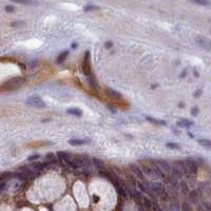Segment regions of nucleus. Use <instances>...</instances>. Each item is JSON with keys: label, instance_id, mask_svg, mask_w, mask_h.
<instances>
[{"label": "nucleus", "instance_id": "nucleus-21", "mask_svg": "<svg viewBox=\"0 0 211 211\" xmlns=\"http://www.w3.org/2000/svg\"><path fill=\"white\" fill-rule=\"evenodd\" d=\"M88 79H89V82H90V86H91L93 89H97V82L95 81V79L92 78L91 76L88 77Z\"/></svg>", "mask_w": 211, "mask_h": 211}, {"label": "nucleus", "instance_id": "nucleus-27", "mask_svg": "<svg viewBox=\"0 0 211 211\" xmlns=\"http://www.w3.org/2000/svg\"><path fill=\"white\" fill-rule=\"evenodd\" d=\"M37 158H39V155H38V154H33V155H31V156H29V161H36V159Z\"/></svg>", "mask_w": 211, "mask_h": 211}, {"label": "nucleus", "instance_id": "nucleus-25", "mask_svg": "<svg viewBox=\"0 0 211 211\" xmlns=\"http://www.w3.org/2000/svg\"><path fill=\"white\" fill-rule=\"evenodd\" d=\"M93 163L95 164V166L97 167V168L99 169V170H102V163L100 161H98V159H93Z\"/></svg>", "mask_w": 211, "mask_h": 211}, {"label": "nucleus", "instance_id": "nucleus-4", "mask_svg": "<svg viewBox=\"0 0 211 211\" xmlns=\"http://www.w3.org/2000/svg\"><path fill=\"white\" fill-rule=\"evenodd\" d=\"M89 57H90V54H89V52H87L86 57H84V63H82V71H84V75H87L88 77L91 76V68H90Z\"/></svg>", "mask_w": 211, "mask_h": 211}, {"label": "nucleus", "instance_id": "nucleus-17", "mask_svg": "<svg viewBox=\"0 0 211 211\" xmlns=\"http://www.w3.org/2000/svg\"><path fill=\"white\" fill-rule=\"evenodd\" d=\"M88 140H70V144L71 145H77V146H80V145H84V144L88 143Z\"/></svg>", "mask_w": 211, "mask_h": 211}, {"label": "nucleus", "instance_id": "nucleus-16", "mask_svg": "<svg viewBox=\"0 0 211 211\" xmlns=\"http://www.w3.org/2000/svg\"><path fill=\"white\" fill-rule=\"evenodd\" d=\"M70 154L67 153V152H62V151H60V152L57 153V157L59 161H66V159H68L69 157H70Z\"/></svg>", "mask_w": 211, "mask_h": 211}, {"label": "nucleus", "instance_id": "nucleus-11", "mask_svg": "<svg viewBox=\"0 0 211 211\" xmlns=\"http://www.w3.org/2000/svg\"><path fill=\"white\" fill-rule=\"evenodd\" d=\"M106 93H107L108 96L114 97V98H119V97L122 96V95L118 93L117 91H115V90H113V89H109V88L106 90Z\"/></svg>", "mask_w": 211, "mask_h": 211}, {"label": "nucleus", "instance_id": "nucleus-12", "mask_svg": "<svg viewBox=\"0 0 211 211\" xmlns=\"http://www.w3.org/2000/svg\"><path fill=\"white\" fill-rule=\"evenodd\" d=\"M32 168H33V170L34 171H41V170H43V169L45 168V164H42V163H34L32 165Z\"/></svg>", "mask_w": 211, "mask_h": 211}, {"label": "nucleus", "instance_id": "nucleus-33", "mask_svg": "<svg viewBox=\"0 0 211 211\" xmlns=\"http://www.w3.org/2000/svg\"><path fill=\"white\" fill-rule=\"evenodd\" d=\"M111 45H112V43H111V42H107V43H106V47H107V48L111 47Z\"/></svg>", "mask_w": 211, "mask_h": 211}, {"label": "nucleus", "instance_id": "nucleus-2", "mask_svg": "<svg viewBox=\"0 0 211 211\" xmlns=\"http://www.w3.org/2000/svg\"><path fill=\"white\" fill-rule=\"evenodd\" d=\"M149 189H150L154 194H157L159 196H161V195L163 194V192L165 191L164 186L158 182H151L150 184H149Z\"/></svg>", "mask_w": 211, "mask_h": 211}, {"label": "nucleus", "instance_id": "nucleus-24", "mask_svg": "<svg viewBox=\"0 0 211 211\" xmlns=\"http://www.w3.org/2000/svg\"><path fill=\"white\" fill-rule=\"evenodd\" d=\"M179 189H182L183 192H188V187H187V184L185 182H182L181 184H179Z\"/></svg>", "mask_w": 211, "mask_h": 211}, {"label": "nucleus", "instance_id": "nucleus-10", "mask_svg": "<svg viewBox=\"0 0 211 211\" xmlns=\"http://www.w3.org/2000/svg\"><path fill=\"white\" fill-rule=\"evenodd\" d=\"M171 174H172V179H181V177L184 175V173H183L182 171H179V169H176V168H173V169H171Z\"/></svg>", "mask_w": 211, "mask_h": 211}, {"label": "nucleus", "instance_id": "nucleus-22", "mask_svg": "<svg viewBox=\"0 0 211 211\" xmlns=\"http://www.w3.org/2000/svg\"><path fill=\"white\" fill-rule=\"evenodd\" d=\"M199 211H210V207L208 204H202L199 207Z\"/></svg>", "mask_w": 211, "mask_h": 211}, {"label": "nucleus", "instance_id": "nucleus-3", "mask_svg": "<svg viewBox=\"0 0 211 211\" xmlns=\"http://www.w3.org/2000/svg\"><path fill=\"white\" fill-rule=\"evenodd\" d=\"M27 104L31 106V107H34V108H42L45 107V102H43V100L39 98L38 96H33L31 97L27 100Z\"/></svg>", "mask_w": 211, "mask_h": 211}, {"label": "nucleus", "instance_id": "nucleus-29", "mask_svg": "<svg viewBox=\"0 0 211 211\" xmlns=\"http://www.w3.org/2000/svg\"><path fill=\"white\" fill-rule=\"evenodd\" d=\"M167 146L170 147V148H175V149L179 148V146H177V145H174V143H169V144H167Z\"/></svg>", "mask_w": 211, "mask_h": 211}, {"label": "nucleus", "instance_id": "nucleus-23", "mask_svg": "<svg viewBox=\"0 0 211 211\" xmlns=\"http://www.w3.org/2000/svg\"><path fill=\"white\" fill-rule=\"evenodd\" d=\"M200 144L202 146L207 147V148H210V147H211L210 140H200Z\"/></svg>", "mask_w": 211, "mask_h": 211}, {"label": "nucleus", "instance_id": "nucleus-31", "mask_svg": "<svg viewBox=\"0 0 211 211\" xmlns=\"http://www.w3.org/2000/svg\"><path fill=\"white\" fill-rule=\"evenodd\" d=\"M195 2H196V3H199V4H202V6H203V4H204V6H206V4H208L206 1H195Z\"/></svg>", "mask_w": 211, "mask_h": 211}, {"label": "nucleus", "instance_id": "nucleus-15", "mask_svg": "<svg viewBox=\"0 0 211 211\" xmlns=\"http://www.w3.org/2000/svg\"><path fill=\"white\" fill-rule=\"evenodd\" d=\"M137 187H138V189L140 190V193H143V192H144V193H147V194L151 195V194H150V191H149V190H148V188L145 187V185H144V184H141L140 182H137Z\"/></svg>", "mask_w": 211, "mask_h": 211}, {"label": "nucleus", "instance_id": "nucleus-14", "mask_svg": "<svg viewBox=\"0 0 211 211\" xmlns=\"http://www.w3.org/2000/svg\"><path fill=\"white\" fill-rule=\"evenodd\" d=\"M168 183L170 184V186L171 188H173V189H179V183L176 181V179H172V177H170V179H168Z\"/></svg>", "mask_w": 211, "mask_h": 211}, {"label": "nucleus", "instance_id": "nucleus-1", "mask_svg": "<svg viewBox=\"0 0 211 211\" xmlns=\"http://www.w3.org/2000/svg\"><path fill=\"white\" fill-rule=\"evenodd\" d=\"M24 81V79L22 78V77H14V78H12V79H10L9 81H6V84H4V86H3V88L4 89H7V90H10V89H15V88H17V87H19V86H21L22 84V82Z\"/></svg>", "mask_w": 211, "mask_h": 211}, {"label": "nucleus", "instance_id": "nucleus-9", "mask_svg": "<svg viewBox=\"0 0 211 211\" xmlns=\"http://www.w3.org/2000/svg\"><path fill=\"white\" fill-rule=\"evenodd\" d=\"M176 125L182 128H189V127H191V126H193L194 123H193V122H191V120L182 119V120H179V122H177Z\"/></svg>", "mask_w": 211, "mask_h": 211}, {"label": "nucleus", "instance_id": "nucleus-26", "mask_svg": "<svg viewBox=\"0 0 211 211\" xmlns=\"http://www.w3.org/2000/svg\"><path fill=\"white\" fill-rule=\"evenodd\" d=\"M183 211H191V207L188 203H184L183 204Z\"/></svg>", "mask_w": 211, "mask_h": 211}, {"label": "nucleus", "instance_id": "nucleus-32", "mask_svg": "<svg viewBox=\"0 0 211 211\" xmlns=\"http://www.w3.org/2000/svg\"><path fill=\"white\" fill-rule=\"evenodd\" d=\"M197 113V108H193L192 109V114H196Z\"/></svg>", "mask_w": 211, "mask_h": 211}, {"label": "nucleus", "instance_id": "nucleus-28", "mask_svg": "<svg viewBox=\"0 0 211 211\" xmlns=\"http://www.w3.org/2000/svg\"><path fill=\"white\" fill-rule=\"evenodd\" d=\"M47 159H48V161H55V156H54V154H52V153H49L47 155Z\"/></svg>", "mask_w": 211, "mask_h": 211}, {"label": "nucleus", "instance_id": "nucleus-20", "mask_svg": "<svg viewBox=\"0 0 211 211\" xmlns=\"http://www.w3.org/2000/svg\"><path fill=\"white\" fill-rule=\"evenodd\" d=\"M169 211H179V206L177 203H172L169 207Z\"/></svg>", "mask_w": 211, "mask_h": 211}, {"label": "nucleus", "instance_id": "nucleus-8", "mask_svg": "<svg viewBox=\"0 0 211 211\" xmlns=\"http://www.w3.org/2000/svg\"><path fill=\"white\" fill-rule=\"evenodd\" d=\"M130 168H131V171H132L136 176L140 177V179H144V174H143V172H141V169H140L137 166H135V165H130Z\"/></svg>", "mask_w": 211, "mask_h": 211}, {"label": "nucleus", "instance_id": "nucleus-19", "mask_svg": "<svg viewBox=\"0 0 211 211\" xmlns=\"http://www.w3.org/2000/svg\"><path fill=\"white\" fill-rule=\"evenodd\" d=\"M199 193H197V191H192L191 193H190V200H192V202H197V200H199Z\"/></svg>", "mask_w": 211, "mask_h": 211}, {"label": "nucleus", "instance_id": "nucleus-30", "mask_svg": "<svg viewBox=\"0 0 211 211\" xmlns=\"http://www.w3.org/2000/svg\"><path fill=\"white\" fill-rule=\"evenodd\" d=\"M6 10L7 12H14V7H13V6H6Z\"/></svg>", "mask_w": 211, "mask_h": 211}, {"label": "nucleus", "instance_id": "nucleus-18", "mask_svg": "<svg viewBox=\"0 0 211 211\" xmlns=\"http://www.w3.org/2000/svg\"><path fill=\"white\" fill-rule=\"evenodd\" d=\"M69 55V51H65V52H62L60 54V55L58 56L57 58V62L58 63H61L62 61H65V59L67 58V56Z\"/></svg>", "mask_w": 211, "mask_h": 211}, {"label": "nucleus", "instance_id": "nucleus-6", "mask_svg": "<svg viewBox=\"0 0 211 211\" xmlns=\"http://www.w3.org/2000/svg\"><path fill=\"white\" fill-rule=\"evenodd\" d=\"M184 165H185V167H186V169H188V170L191 172H195L197 169L196 161H193V159H186Z\"/></svg>", "mask_w": 211, "mask_h": 211}, {"label": "nucleus", "instance_id": "nucleus-7", "mask_svg": "<svg viewBox=\"0 0 211 211\" xmlns=\"http://www.w3.org/2000/svg\"><path fill=\"white\" fill-rule=\"evenodd\" d=\"M156 167L161 171H170L171 170L170 165L165 161H158L157 163H156Z\"/></svg>", "mask_w": 211, "mask_h": 211}, {"label": "nucleus", "instance_id": "nucleus-5", "mask_svg": "<svg viewBox=\"0 0 211 211\" xmlns=\"http://www.w3.org/2000/svg\"><path fill=\"white\" fill-rule=\"evenodd\" d=\"M196 42H197V45H199L200 48L204 49V50H207V51L210 50V42H209V40H208L207 38L197 37L196 38Z\"/></svg>", "mask_w": 211, "mask_h": 211}, {"label": "nucleus", "instance_id": "nucleus-13", "mask_svg": "<svg viewBox=\"0 0 211 211\" xmlns=\"http://www.w3.org/2000/svg\"><path fill=\"white\" fill-rule=\"evenodd\" d=\"M67 112L70 113L72 115H76V116H81V111L78 109V108H71V109H68L67 110Z\"/></svg>", "mask_w": 211, "mask_h": 211}]
</instances>
